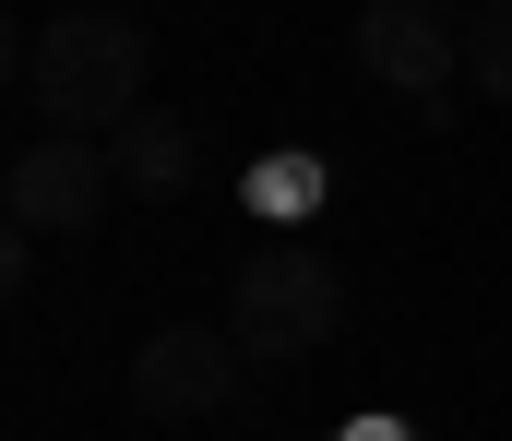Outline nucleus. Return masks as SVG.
Listing matches in <instances>:
<instances>
[{
    "label": "nucleus",
    "mask_w": 512,
    "mask_h": 441,
    "mask_svg": "<svg viewBox=\"0 0 512 441\" xmlns=\"http://www.w3.org/2000/svg\"><path fill=\"white\" fill-rule=\"evenodd\" d=\"M334 322H346V275L310 239H262L251 263H239V287H227V334L251 358H322Z\"/></svg>",
    "instance_id": "f03ea898"
},
{
    "label": "nucleus",
    "mask_w": 512,
    "mask_h": 441,
    "mask_svg": "<svg viewBox=\"0 0 512 441\" xmlns=\"http://www.w3.org/2000/svg\"><path fill=\"white\" fill-rule=\"evenodd\" d=\"M108 203H120V167H108L96 132H36V144L0 167V215L24 239H84Z\"/></svg>",
    "instance_id": "7ed1b4c3"
},
{
    "label": "nucleus",
    "mask_w": 512,
    "mask_h": 441,
    "mask_svg": "<svg viewBox=\"0 0 512 441\" xmlns=\"http://www.w3.org/2000/svg\"><path fill=\"white\" fill-rule=\"evenodd\" d=\"M239 203H251L262 227H298L310 203H322V155L286 144V155H251V179H239Z\"/></svg>",
    "instance_id": "0eeeda50"
},
{
    "label": "nucleus",
    "mask_w": 512,
    "mask_h": 441,
    "mask_svg": "<svg viewBox=\"0 0 512 441\" xmlns=\"http://www.w3.org/2000/svg\"><path fill=\"white\" fill-rule=\"evenodd\" d=\"M465 84L489 108H512V0H477L465 12Z\"/></svg>",
    "instance_id": "6e6552de"
},
{
    "label": "nucleus",
    "mask_w": 512,
    "mask_h": 441,
    "mask_svg": "<svg viewBox=\"0 0 512 441\" xmlns=\"http://www.w3.org/2000/svg\"><path fill=\"white\" fill-rule=\"evenodd\" d=\"M108 167H120V191H143V203H179L203 155H191V120L179 108H131L120 132H108Z\"/></svg>",
    "instance_id": "423d86ee"
},
{
    "label": "nucleus",
    "mask_w": 512,
    "mask_h": 441,
    "mask_svg": "<svg viewBox=\"0 0 512 441\" xmlns=\"http://www.w3.org/2000/svg\"><path fill=\"white\" fill-rule=\"evenodd\" d=\"M239 370H251L239 334H215V322H167V334L131 346V406H143L155 430H191V418H227V406H239Z\"/></svg>",
    "instance_id": "39448f33"
},
{
    "label": "nucleus",
    "mask_w": 512,
    "mask_h": 441,
    "mask_svg": "<svg viewBox=\"0 0 512 441\" xmlns=\"http://www.w3.org/2000/svg\"><path fill=\"white\" fill-rule=\"evenodd\" d=\"M12 72H24V108H36L48 132H96V144H108L131 108H155V96H143V84H155V36H143V12H96V0L24 24Z\"/></svg>",
    "instance_id": "f257e3e1"
},
{
    "label": "nucleus",
    "mask_w": 512,
    "mask_h": 441,
    "mask_svg": "<svg viewBox=\"0 0 512 441\" xmlns=\"http://www.w3.org/2000/svg\"><path fill=\"white\" fill-rule=\"evenodd\" d=\"M358 72L382 96H405L417 120H441L465 84V24L441 0H358Z\"/></svg>",
    "instance_id": "20e7f679"
},
{
    "label": "nucleus",
    "mask_w": 512,
    "mask_h": 441,
    "mask_svg": "<svg viewBox=\"0 0 512 441\" xmlns=\"http://www.w3.org/2000/svg\"><path fill=\"white\" fill-rule=\"evenodd\" d=\"M334 441H417V430H405V418H346Z\"/></svg>",
    "instance_id": "1a4fd4ad"
}]
</instances>
